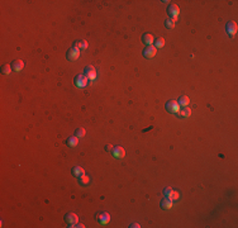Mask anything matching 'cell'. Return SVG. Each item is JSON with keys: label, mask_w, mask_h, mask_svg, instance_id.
Listing matches in <instances>:
<instances>
[{"label": "cell", "mask_w": 238, "mask_h": 228, "mask_svg": "<svg viewBox=\"0 0 238 228\" xmlns=\"http://www.w3.org/2000/svg\"><path fill=\"white\" fill-rule=\"evenodd\" d=\"M74 82H75V85L77 88H85L89 82V79L85 75H77V76H75Z\"/></svg>", "instance_id": "1"}, {"label": "cell", "mask_w": 238, "mask_h": 228, "mask_svg": "<svg viewBox=\"0 0 238 228\" xmlns=\"http://www.w3.org/2000/svg\"><path fill=\"white\" fill-rule=\"evenodd\" d=\"M79 56H80V49H77V48L72 47V48H70L69 51H67V53H66V59H67L69 61H76V60L79 59Z\"/></svg>", "instance_id": "2"}, {"label": "cell", "mask_w": 238, "mask_h": 228, "mask_svg": "<svg viewBox=\"0 0 238 228\" xmlns=\"http://www.w3.org/2000/svg\"><path fill=\"white\" fill-rule=\"evenodd\" d=\"M84 74H85V76L88 77L89 80H95V77H96V70H95V67H94V66L89 65V66H86L84 69Z\"/></svg>", "instance_id": "3"}, {"label": "cell", "mask_w": 238, "mask_h": 228, "mask_svg": "<svg viewBox=\"0 0 238 228\" xmlns=\"http://www.w3.org/2000/svg\"><path fill=\"white\" fill-rule=\"evenodd\" d=\"M167 13H169V15H170L171 19L176 20V18H177V15H179V13H180V9H179V6H177L176 4H171L169 8H167Z\"/></svg>", "instance_id": "4"}, {"label": "cell", "mask_w": 238, "mask_h": 228, "mask_svg": "<svg viewBox=\"0 0 238 228\" xmlns=\"http://www.w3.org/2000/svg\"><path fill=\"white\" fill-rule=\"evenodd\" d=\"M156 52H157V48L155 46H147L143 49V56H145L146 59H152V57L156 56Z\"/></svg>", "instance_id": "5"}, {"label": "cell", "mask_w": 238, "mask_h": 228, "mask_svg": "<svg viewBox=\"0 0 238 228\" xmlns=\"http://www.w3.org/2000/svg\"><path fill=\"white\" fill-rule=\"evenodd\" d=\"M112 153H113V156H114L115 159H123L124 156H126V151H124V148H123V147H120V146L113 147Z\"/></svg>", "instance_id": "6"}, {"label": "cell", "mask_w": 238, "mask_h": 228, "mask_svg": "<svg viewBox=\"0 0 238 228\" xmlns=\"http://www.w3.org/2000/svg\"><path fill=\"white\" fill-rule=\"evenodd\" d=\"M237 29H238V27H237L236 22H228L226 24V31L229 35H234L237 33Z\"/></svg>", "instance_id": "7"}, {"label": "cell", "mask_w": 238, "mask_h": 228, "mask_svg": "<svg viewBox=\"0 0 238 228\" xmlns=\"http://www.w3.org/2000/svg\"><path fill=\"white\" fill-rule=\"evenodd\" d=\"M65 220H66V223H69V224H77L79 223V217L75 214V213H67V214L65 216Z\"/></svg>", "instance_id": "8"}, {"label": "cell", "mask_w": 238, "mask_h": 228, "mask_svg": "<svg viewBox=\"0 0 238 228\" xmlns=\"http://www.w3.org/2000/svg\"><path fill=\"white\" fill-rule=\"evenodd\" d=\"M166 110L170 112V113H176V112L179 110V104H177V102H174V100L167 102V103H166Z\"/></svg>", "instance_id": "9"}, {"label": "cell", "mask_w": 238, "mask_h": 228, "mask_svg": "<svg viewBox=\"0 0 238 228\" xmlns=\"http://www.w3.org/2000/svg\"><path fill=\"white\" fill-rule=\"evenodd\" d=\"M24 67V62L22 60H14L12 62V69L15 71V72H19V71H22Z\"/></svg>", "instance_id": "10"}, {"label": "cell", "mask_w": 238, "mask_h": 228, "mask_svg": "<svg viewBox=\"0 0 238 228\" xmlns=\"http://www.w3.org/2000/svg\"><path fill=\"white\" fill-rule=\"evenodd\" d=\"M142 42L146 46H152V43H153V35L151 34V33H145V34L142 35Z\"/></svg>", "instance_id": "11"}, {"label": "cell", "mask_w": 238, "mask_h": 228, "mask_svg": "<svg viewBox=\"0 0 238 228\" xmlns=\"http://www.w3.org/2000/svg\"><path fill=\"white\" fill-rule=\"evenodd\" d=\"M98 222L99 223H102V224H106L110 220V216L108 214V213H105V212H103V213H100V214L98 216Z\"/></svg>", "instance_id": "12"}, {"label": "cell", "mask_w": 238, "mask_h": 228, "mask_svg": "<svg viewBox=\"0 0 238 228\" xmlns=\"http://www.w3.org/2000/svg\"><path fill=\"white\" fill-rule=\"evenodd\" d=\"M71 174H72L75 177H81L82 175H85V170L81 166H75L71 170Z\"/></svg>", "instance_id": "13"}, {"label": "cell", "mask_w": 238, "mask_h": 228, "mask_svg": "<svg viewBox=\"0 0 238 228\" xmlns=\"http://www.w3.org/2000/svg\"><path fill=\"white\" fill-rule=\"evenodd\" d=\"M74 47L75 48H77V49H85V48H88V42H86L85 39H79V41H76V42H74Z\"/></svg>", "instance_id": "14"}, {"label": "cell", "mask_w": 238, "mask_h": 228, "mask_svg": "<svg viewBox=\"0 0 238 228\" xmlns=\"http://www.w3.org/2000/svg\"><path fill=\"white\" fill-rule=\"evenodd\" d=\"M160 205H161L162 209H170L172 206V200H171V199H169V198H163L161 200V203H160Z\"/></svg>", "instance_id": "15"}, {"label": "cell", "mask_w": 238, "mask_h": 228, "mask_svg": "<svg viewBox=\"0 0 238 228\" xmlns=\"http://www.w3.org/2000/svg\"><path fill=\"white\" fill-rule=\"evenodd\" d=\"M190 103V99L187 98L186 95H183V96H180V99L177 100V104H179V106H187V104Z\"/></svg>", "instance_id": "16"}, {"label": "cell", "mask_w": 238, "mask_h": 228, "mask_svg": "<svg viewBox=\"0 0 238 228\" xmlns=\"http://www.w3.org/2000/svg\"><path fill=\"white\" fill-rule=\"evenodd\" d=\"M67 145L70 146V147H75L77 143H79V137H76V136H71V137H69L67 138Z\"/></svg>", "instance_id": "17"}, {"label": "cell", "mask_w": 238, "mask_h": 228, "mask_svg": "<svg viewBox=\"0 0 238 228\" xmlns=\"http://www.w3.org/2000/svg\"><path fill=\"white\" fill-rule=\"evenodd\" d=\"M190 114H191V110L187 108V106H184V109H181L179 112V116L181 117V118H187V117H190Z\"/></svg>", "instance_id": "18"}, {"label": "cell", "mask_w": 238, "mask_h": 228, "mask_svg": "<svg viewBox=\"0 0 238 228\" xmlns=\"http://www.w3.org/2000/svg\"><path fill=\"white\" fill-rule=\"evenodd\" d=\"M89 183H90L89 176L82 175L81 177H79V184H80V185H82V186H88V185H89Z\"/></svg>", "instance_id": "19"}, {"label": "cell", "mask_w": 238, "mask_h": 228, "mask_svg": "<svg viewBox=\"0 0 238 228\" xmlns=\"http://www.w3.org/2000/svg\"><path fill=\"white\" fill-rule=\"evenodd\" d=\"M165 27L167 28V29H172V28L175 27V20L171 19V18L166 19V20H165Z\"/></svg>", "instance_id": "20"}, {"label": "cell", "mask_w": 238, "mask_h": 228, "mask_svg": "<svg viewBox=\"0 0 238 228\" xmlns=\"http://www.w3.org/2000/svg\"><path fill=\"white\" fill-rule=\"evenodd\" d=\"M165 46V39L162 37H158L156 41H155V47L156 48H161Z\"/></svg>", "instance_id": "21"}, {"label": "cell", "mask_w": 238, "mask_h": 228, "mask_svg": "<svg viewBox=\"0 0 238 228\" xmlns=\"http://www.w3.org/2000/svg\"><path fill=\"white\" fill-rule=\"evenodd\" d=\"M10 66L8 65V63H5V65H3L2 66V74L3 75H8V74H10Z\"/></svg>", "instance_id": "22"}, {"label": "cell", "mask_w": 238, "mask_h": 228, "mask_svg": "<svg viewBox=\"0 0 238 228\" xmlns=\"http://www.w3.org/2000/svg\"><path fill=\"white\" fill-rule=\"evenodd\" d=\"M75 136H76V137H84V136H85V129H84L82 127L77 128V129L75 131Z\"/></svg>", "instance_id": "23"}, {"label": "cell", "mask_w": 238, "mask_h": 228, "mask_svg": "<svg viewBox=\"0 0 238 228\" xmlns=\"http://www.w3.org/2000/svg\"><path fill=\"white\" fill-rule=\"evenodd\" d=\"M169 199H171V200H177V199H179V193L172 190V193L169 195Z\"/></svg>", "instance_id": "24"}, {"label": "cell", "mask_w": 238, "mask_h": 228, "mask_svg": "<svg viewBox=\"0 0 238 228\" xmlns=\"http://www.w3.org/2000/svg\"><path fill=\"white\" fill-rule=\"evenodd\" d=\"M172 193V189L170 188V186H167V188H165L163 189V195H165V198H169V195Z\"/></svg>", "instance_id": "25"}, {"label": "cell", "mask_w": 238, "mask_h": 228, "mask_svg": "<svg viewBox=\"0 0 238 228\" xmlns=\"http://www.w3.org/2000/svg\"><path fill=\"white\" fill-rule=\"evenodd\" d=\"M105 151H106V152H112V151H113V146H112V145H106V146H105Z\"/></svg>", "instance_id": "26"}, {"label": "cell", "mask_w": 238, "mask_h": 228, "mask_svg": "<svg viewBox=\"0 0 238 228\" xmlns=\"http://www.w3.org/2000/svg\"><path fill=\"white\" fill-rule=\"evenodd\" d=\"M129 227H131V228H138V227H141V226H139L138 223H133V224H131Z\"/></svg>", "instance_id": "27"}, {"label": "cell", "mask_w": 238, "mask_h": 228, "mask_svg": "<svg viewBox=\"0 0 238 228\" xmlns=\"http://www.w3.org/2000/svg\"><path fill=\"white\" fill-rule=\"evenodd\" d=\"M76 227H80V228H84L85 226H84V224H80V223H79V226H76Z\"/></svg>", "instance_id": "28"}]
</instances>
